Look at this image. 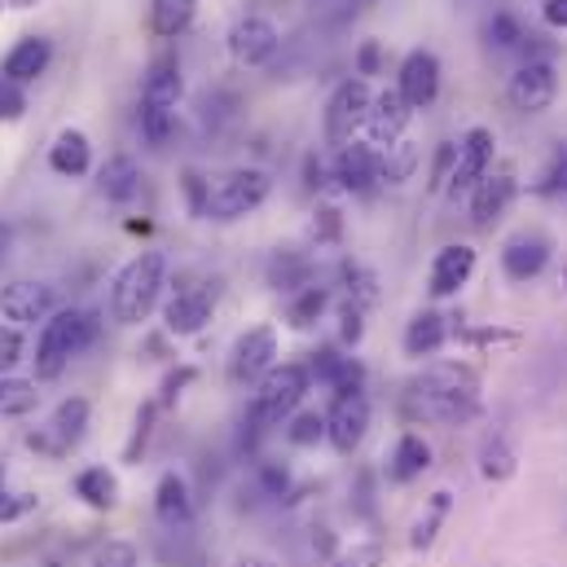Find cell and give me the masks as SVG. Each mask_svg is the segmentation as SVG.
<instances>
[{"mask_svg":"<svg viewBox=\"0 0 567 567\" xmlns=\"http://www.w3.org/2000/svg\"><path fill=\"white\" fill-rule=\"evenodd\" d=\"M93 567H142V555H137L133 542H106V546L97 550Z\"/></svg>","mask_w":567,"mask_h":567,"instance_id":"cell-41","label":"cell"},{"mask_svg":"<svg viewBox=\"0 0 567 567\" xmlns=\"http://www.w3.org/2000/svg\"><path fill=\"white\" fill-rule=\"evenodd\" d=\"M453 163H457V145H440L435 150V163H431V194L449 189V176H453Z\"/></svg>","mask_w":567,"mask_h":567,"instance_id":"cell-46","label":"cell"},{"mask_svg":"<svg viewBox=\"0 0 567 567\" xmlns=\"http://www.w3.org/2000/svg\"><path fill=\"white\" fill-rule=\"evenodd\" d=\"M370 106H374V93L365 80H343L330 102H326V142L334 150H343L348 142H357V133L365 128L370 120Z\"/></svg>","mask_w":567,"mask_h":567,"instance_id":"cell-6","label":"cell"},{"mask_svg":"<svg viewBox=\"0 0 567 567\" xmlns=\"http://www.w3.org/2000/svg\"><path fill=\"white\" fill-rule=\"evenodd\" d=\"M542 18H546L550 27L567 31V0H546V4H542Z\"/></svg>","mask_w":567,"mask_h":567,"instance_id":"cell-55","label":"cell"},{"mask_svg":"<svg viewBox=\"0 0 567 567\" xmlns=\"http://www.w3.org/2000/svg\"><path fill=\"white\" fill-rule=\"evenodd\" d=\"M97 339V312H84V308H58L44 326H40V339H35V379L40 383H53L66 374V365Z\"/></svg>","mask_w":567,"mask_h":567,"instance_id":"cell-2","label":"cell"},{"mask_svg":"<svg viewBox=\"0 0 567 567\" xmlns=\"http://www.w3.org/2000/svg\"><path fill=\"white\" fill-rule=\"evenodd\" d=\"M370 431V401L365 392H352V396H334L330 414H326V440L334 444V453H357L361 440Z\"/></svg>","mask_w":567,"mask_h":567,"instance_id":"cell-13","label":"cell"},{"mask_svg":"<svg viewBox=\"0 0 567 567\" xmlns=\"http://www.w3.org/2000/svg\"><path fill=\"white\" fill-rule=\"evenodd\" d=\"M269 286L282 295H299L303 286H312V260L299 251H278L269 260Z\"/></svg>","mask_w":567,"mask_h":567,"instance_id":"cell-31","label":"cell"},{"mask_svg":"<svg viewBox=\"0 0 567 567\" xmlns=\"http://www.w3.org/2000/svg\"><path fill=\"white\" fill-rule=\"evenodd\" d=\"M181 185H185V198H189V212H194V216H203V207H207V176L189 167Z\"/></svg>","mask_w":567,"mask_h":567,"instance_id":"cell-51","label":"cell"},{"mask_svg":"<svg viewBox=\"0 0 567 567\" xmlns=\"http://www.w3.org/2000/svg\"><path fill=\"white\" fill-rule=\"evenodd\" d=\"M27 357V343H22V330L18 326H0V374H9L18 361Z\"/></svg>","mask_w":567,"mask_h":567,"instance_id":"cell-43","label":"cell"},{"mask_svg":"<svg viewBox=\"0 0 567 567\" xmlns=\"http://www.w3.org/2000/svg\"><path fill=\"white\" fill-rule=\"evenodd\" d=\"M326 303H330L326 286H303L299 295H290V303H286V321H290L295 330H312V326L321 321Z\"/></svg>","mask_w":567,"mask_h":567,"instance_id":"cell-35","label":"cell"},{"mask_svg":"<svg viewBox=\"0 0 567 567\" xmlns=\"http://www.w3.org/2000/svg\"><path fill=\"white\" fill-rule=\"evenodd\" d=\"M497 158V137L488 128H471L462 142H457V163H453V176H449V194H471L475 181H484V172L493 167Z\"/></svg>","mask_w":567,"mask_h":567,"instance_id":"cell-14","label":"cell"},{"mask_svg":"<svg viewBox=\"0 0 567 567\" xmlns=\"http://www.w3.org/2000/svg\"><path fill=\"white\" fill-rule=\"evenodd\" d=\"M533 194H542V198H567V142L555 145V154H550V163L542 167Z\"/></svg>","mask_w":567,"mask_h":567,"instance_id":"cell-37","label":"cell"},{"mask_svg":"<svg viewBox=\"0 0 567 567\" xmlns=\"http://www.w3.org/2000/svg\"><path fill=\"white\" fill-rule=\"evenodd\" d=\"M515 194H519L515 163L488 167V172H484V181H475V189H471V220H475V229H493V225L511 212Z\"/></svg>","mask_w":567,"mask_h":567,"instance_id":"cell-10","label":"cell"},{"mask_svg":"<svg viewBox=\"0 0 567 567\" xmlns=\"http://www.w3.org/2000/svg\"><path fill=\"white\" fill-rule=\"evenodd\" d=\"M392 480L396 484H414V480H423L426 471H431V444H426L419 431H405L401 440H396V449H392Z\"/></svg>","mask_w":567,"mask_h":567,"instance_id":"cell-26","label":"cell"},{"mask_svg":"<svg viewBox=\"0 0 567 567\" xmlns=\"http://www.w3.org/2000/svg\"><path fill=\"white\" fill-rule=\"evenodd\" d=\"M515 471H519V457H515L511 440L506 435H488L480 444V475L488 484H506V480H515Z\"/></svg>","mask_w":567,"mask_h":567,"instance_id":"cell-32","label":"cell"},{"mask_svg":"<svg viewBox=\"0 0 567 567\" xmlns=\"http://www.w3.org/2000/svg\"><path fill=\"white\" fill-rule=\"evenodd\" d=\"M361 334H365V308H357V303L348 299V303L339 308V339H343L348 348H357Z\"/></svg>","mask_w":567,"mask_h":567,"instance_id":"cell-42","label":"cell"},{"mask_svg":"<svg viewBox=\"0 0 567 567\" xmlns=\"http://www.w3.org/2000/svg\"><path fill=\"white\" fill-rule=\"evenodd\" d=\"M410 401L423 419L466 423V419L480 414V379L466 365H431L423 379H414Z\"/></svg>","mask_w":567,"mask_h":567,"instance_id":"cell-1","label":"cell"},{"mask_svg":"<svg viewBox=\"0 0 567 567\" xmlns=\"http://www.w3.org/2000/svg\"><path fill=\"white\" fill-rule=\"evenodd\" d=\"M97 189L111 203H133L142 194V167H137V158H128V154L106 158V167L97 172Z\"/></svg>","mask_w":567,"mask_h":567,"instance_id":"cell-25","label":"cell"},{"mask_svg":"<svg viewBox=\"0 0 567 567\" xmlns=\"http://www.w3.org/2000/svg\"><path fill=\"white\" fill-rule=\"evenodd\" d=\"M484 40L497 49V53H515V49H524V40H528V27L511 13V9H497L488 22H484Z\"/></svg>","mask_w":567,"mask_h":567,"instance_id":"cell-34","label":"cell"},{"mask_svg":"<svg viewBox=\"0 0 567 567\" xmlns=\"http://www.w3.org/2000/svg\"><path fill=\"white\" fill-rule=\"evenodd\" d=\"M35 511V493H4L0 488V524H18Z\"/></svg>","mask_w":567,"mask_h":567,"instance_id":"cell-44","label":"cell"},{"mask_svg":"<svg viewBox=\"0 0 567 567\" xmlns=\"http://www.w3.org/2000/svg\"><path fill=\"white\" fill-rule=\"evenodd\" d=\"M334 181L348 194H370L379 185V150L361 142H348L343 150H334Z\"/></svg>","mask_w":567,"mask_h":567,"instance_id":"cell-21","label":"cell"},{"mask_svg":"<svg viewBox=\"0 0 567 567\" xmlns=\"http://www.w3.org/2000/svg\"><path fill=\"white\" fill-rule=\"evenodd\" d=\"M444 339H449V321L440 312H431V308L405 326V352L410 357H435L444 348Z\"/></svg>","mask_w":567,"mask_h":567,"instance_id":"cell-29","label":"cell"},{"mask_svg":"<svg viewBox=\"0 0 567 567\" xmlns=\"http://www.w3.org/2000/svg\"><path fill=\"white\" fill-rule=\"evenodd\" d=\"M9 251H13V229H9L4 220H0V265L9 260Z\"/></svg>","mask_w":567,"mask_h":567,"instance_id":"cell-56","label":"cell"},{"mask_svg":"<svg viewBox=\"0 0 567 567\" xmlns=\"http://www.w3.org/2000/svg\"><path fill=\"white\" fill-rule=\"evenodd\" d=\"M269 194H274L269 172H260V167H234V172L207 181L203 220H243V216L260 212L269 203Z\"/></svg>","mask_w":567,"mask_h":567,"instance_id":"cell-4","label":"cell"},{"mask_svg":"<svg viewBox=\"0 0 567 567\" xmlns=\"http://www.w3.org/2000/svg\"><path fill=\"white\" fill-rule=\"evenodd\" d=\"M229 58L238 62V66H265L274 53H278V44H282V31L265 18V13H247V18H238L234 27H229Z\"/></svg>","mask_w":567,"mask_h":567,"instance_id":"cell-12","label":"cell"},{"mask_svg":"<svg viewBox=\"0 0 567 567\" xmlns=\"http://www.w3.org/2000/svg\"><path fill=\"white\" fill-rule=\"evenodd\" d=\"M75 497L93 511H115L120 506V480L106 466H84L75 475Z\"/></svg>","mask_w":567,"mask_h":567,"instance_id":"cell-27","label":"cell"},{"mask_svg":"<svg viewBox=\"0 0 567 567\" xmlns=\"http://www.w3.org/2000/svg\"><path fill=\"white\" fill-rule=\"evenodd\" d=\"M339 365H343V357H339L334 348H317V352H312V361H308V374H312L317 383H326V388H330V383H334V374H339Z\"/></svg>","mask_w":567,"mask_h":567,"instance_id":"cell-45","label":"cell"},{"mask_svg":"<svg viewBox=\"0 0 567 567\" xmlns=\"http://www.w3.org/2000/svg\"><path fill=\"white\" fill-rule=\"evenodd\" d=\"M234 567H278L274 559H260V555H247V559H238Z\"/></svg>","mask_w":567,"mask_h":567,"instance_id":"cell-57","label":"cell"},{"mask_svg":"<svg viewBox=\"0 0 567 567\" xmlns=\"http://www.w3.org/2000/svg\"><path fill=\"white\" fill-rule=\"evenodd\" d=\"M449 506H453V497H449V493H435V497H431L426 519H419V528H414V537H410V546H414V550H426V546L435 542V533H440V524H444Z\"/></svg>","mask_w":567,"mask_h":567,"instance_id":"cell-39","label":"cell"},{"mask_svg":"<svg viewBox=\"0 0 567 567\" xmlns=\"http://www.w3.org/2000/svg\"><path fill=\"white\" fill-rule=\"evenodd\" d=\"M49 167L58 176H89V167H93V145H89V137L80 128H62L58 142L49 145Z\"/></svg>","mask_w":567,"mask_h":567,"instance_id":"cell-24","label":"cell"},{"mask_svg":"<svg viewBox=\"0 0 567 567\" xmlns=\"http://www.w3.org/2000/svg\"><path fill=\"white\" fill-rule=\"evenodd\" d=\"M555 286L567 295V251H564V260H559V274H555Z\"/></svg>","mask_w":567,"mask_h":567,"instance_id":"cell-58","label":"cell"},{"mask_svg":"<svg viewBox=\"0 0 567 567\" xmlns=\"http://www.w3.org/2000/svg\"><path fill=\"white\" fill-rule=\"evenodd\" d=\"M154 515L163 519V524H189L194 519V497H189V484H185V475H176V471H167L158 484H154Z\"/></svg>","mask_w":567,"mask_h":567,"instance_id":"cell-23","label":"cell"},{"mask_svg":"<svg viewBox=\"0 0 567 567\" xmlns=\"http://www.w3.org/2000/svg\"><path fill=\"white\" fill-rule=\"evenodd\" d=\"M216 299H220V282H216V278L176 286L172 299H167V308H163V326H167V334H198V330L212 321Z\"/></svg>","mask_w":567,"mask_h":567,"instance_id":"cell-7","label":"cell"},{"mask_svg":"<svg viewBox=\"0 0 567 567\" xmlns=\"http://www.w3.org/2000/svg\"><path fill=\"white\" fill-rule=\"evenodd\" d=\"M471 274H475V247H466V243L440 247L435 260H431V295H435V299L457 295L462 286L471 282Z\"/></svg>","mask_w":567,"mask_h":567,"instance_id":"cell-22","label":"cell"},{"mask_svg":"<svg viewBox=\"0 0 567 567\" xmlns=\"http://www.w3.org/2000/svg\"><path fill=\"white\" fill-rule=\"evenodd\" d=\"M35 405H40V392L31 379L0 374V419H27Z\"/></svg>","mask_w":567,"mask_h":567,"instance_id":"cell-33","label":"cell"},{"mask_svg":"<svg viewBox=\"0 0 567 567\" xmlns=\"http://www.w3.org/2000/svg\"><path fill=\"white\" fill-rule=\"evenodd\" d=\"M396 93L410 102V111H426L440 97V58L431 49L405 53L401 75H396Z\"/></svg>","mask_w":567,"mask_h":567,"instance_id":"cell-17","label":"cell"},{"mask_svg":"<svg viewBox=\"0 0 567 567\" xmlns=\"http://www.w3.org/2000/svg\"><path fill=\"white\" fill-rule=\"evenodd\" d=\"M49 62H53V44H49V35H22L9 53H4V62H0V75L9 80V84H35L44 71H49Z\"/></svg>","mask_w":567,"mask_h":567,"instance_id":"cell-20","label":"cell"},{"mask_svg":"<svg viewBox=\"0 0 567 567\" xmlns=\"http://www.w3.org/2000/svg\"><path fill=\"white\" fill-rule=\"evenodd\" d=\"M163 286H167V260H163V251H142V256H133V260L120 269L115 286H111V317H115L120 326H142L145 317L158 308Z\"/></svg>","mask_w":567,"mask_h":567,"instance_id":"cell-3","label":"cell"},{"mask_svg":"<svg viewBox=\"0 0 567 567\" xmlns=\"http://www.w3.org/2000/svg\"><path fill=\"white\" fill-rule=\"evenodd\" d=\"M22 111H27V97H22V89H18V84H9V80L0 75V124H13V120H22Z\"/></svg>","mask_w":567,"mask_h":567,"instance_id":"cell-47","label":"cell"},{"mask_svg":"<svg viewBox=\"0 0 567 567\" xmlns=\"http://www.w3.org/2000/svg\"><path fill=\"white\" fill-rule=\"evenodd\" d=\"M53 312H58V290L49 282L22 278V282L0 286V317L9 326H35V321L44 326Z\"/></svg>","mask_w":567,"mask_h":567,"instance_id":"cell-11","label":"cell"},{"mask_svg":"<svg viewBox=\"0 0 567 567\" xmlns=\"http://www.w3.org/2000/svg\"><path fill=\"white\" fill-rule=\"evenodd\" d=\"M343 282H348V299L357 303V308H370V303H379V282H374V274L370 269H361V265H343Z\"/></svg>","mask_w":567,"mask_h":567,"instance_id":"cell-38","label":"cell"},{"mask_svg":"<svg viewBox=\"0 0 567 567\" xmlns=\"http://www.w3.org/2000/svg\"><path fill=\"white\" fill-rule=\"evenodd\" d=\"M194 13H198V0H154L150 4V31L158 40H176L181 31H189Z\"/></svg>","mask_w":567,"mask_h":567,"instance_id":"cell-30","label":"cell"},{"mask_svg":"<svg viewBox=\"0 0 567 567\" xmlns=\"http://www.w3.org/2000/svg\"><path fill=\"white\" fill-rule=\"evenodd\" d=\"M260 484H265L269 497H286V493H290V471L278 466V462H265V466H260Z\"/></svg>","mask_w":567,"mask_h":567,"instance_id":"cell-50","label":"cell"},{"mask_svg":"<svg viewBox=\"0 0 567 567\" xmlns=\"http://www.w3.org/2000/svg\"><path fill=\"white\" fill-rule=\"evenodd\" d=\"M303 176H308V189H326L330 181H326V163L317 158V154H308V163H303Z\"/></svg>","mask_w":567,"mask_h":567,"instance_id":"cell-54","label":"cell"},{"mask_svg":"<svg viewBox=\"0 0 567 567\" xmlns=\"http://www.w3.org/2000/svg\"><path fill=\"white\" fill-rule=\"evenodd\" d=\"M194 379H198V374H194L189 365H181L176 374H167V383H163V396H158V410H163V405H176V401H181V392H185Z\"/></svg>","mask_w":567,"mask_h":567,"instance_id":"cell-52","label":"cell"},{"mask_svg":"<svg viewBox=\"0 0 567 567\" xmlns=\"http://www.w3.org/2000/svg\"><path fill=\"white\" fill-rule=\"evenodd\" d=\"M339 567H383V546H352V555H343Z\"/></svg>","mask_w":567,"mask_h":567,"instance_id":"cell-53","label":"cell"},{"mask_svg":"<svg viewBox=\"0 0 567 567\" xmlns=\"http://www.w3.org/2000/svg\"><path fill=\"white\" fill-rule=\"evenodd\" d=\"M312 392V374H308V365H299V361H282V365H274L265 379H260V388H256V401H251V419L265 426H282L299 405H303V396Z\"/></svg>","mask_w":567,"mask_h":567,"instance_id":"cell-5","label":"cell"},{"mask_svg":"<svg viewBox=\"0 0 567 567\" xmlns=\"http://www.w3.org/2000/svg\"><path fill=\"white\" fill-rule=\"evenodd\" d=\"M181 93H185V80H181V62H176V53H158L142 80V111L176 115Z\"/></svg>","mask_w":567,"mask_h":567,"instance_id":"cell-18","label":"cell"},{"mask_svg":"<svg viewBox=\"0 0 567 567\" xmlns=\"http://www.w3.org/2000/svg\"><path fill=\"white\" fill-rule=\"evenodd\" d=\"M274 365H278V330H274V326H256V330H247V334L234 343L225 374H229L234 388H251V383H260Z\"/></svg>","mask_w":567,"mask_h":567,"instance_id":"cell-9","label":"cell"},{"mask_svg":"<svg viewBox=\"0 0 567 567\" xmlns=\"http://www.w3.org/2000/svg\"><path fill=\"white\" fill-rule=\"evenodd\" d=\"M0 9H4V0H0Z\"/></svg>","mask_w":567,"mask_h":567,"instance_id":"cell-60","label":"cell"},{"mask_svg":"<svg viewBox=\"0 0 567 567\" xmlns=\"http://www.w3.org/2000/svg\"><path fill=\"white\" fill-rule=\"evenodd\" d=\"M410 120H414L410 102H405L396 89H383V93L374 97V106H370V120H365V128H370V145H374V150L396 145L405 133H410Z\"/></svg>","mask_w":567,"mask_h":567,"instance_id":"cell-19","label":"cell"},{"mask_svg":"<svg viewBox=\"0 0 567 567\" xmlns=\"http://www.w3.org/2000/svg\"><path fill=\"white\" fill-rule=\"evenodd\" d=\"M154 419H158V401H145L142 410H137V423H133V440H128V449H124L128 462L142 457V449L150 444V431H154Z\"/></svg>","mask_w":567,"mask_h":567,"instance_id":"cell-40","label":"cell"},{"mask_svg":"<svg viewBox=\"0 0 567 567\" xmlns=\"http://www.w3.org/2000/svg\"><path fill=\"white\" fill-rule=\"evenodd\" d=\"M0 488H4V466H0Z\"/></svg>","mask_w":567,"mask_h":567,"instance_id":"cell-59","label":"cell"},{"mask_svg":"<svg viewBox=\"0 0 567 567\" xmlns=\"http://www.w3.org/2000/svg\"><path fill=\"white\" fill-rule=\"evenodd\" d=\"M379 71H383V44H379V40H365V44L357 49V80L379 75Z\"/></svg>","mask_w":567,"mask_h":567,"instance_id":"cell-49","label":"cell"},{"mask_svg":"<svg viewBox=\"0 0 567 567\" xmlns=\"http://www.w3.org/2000/svg\"><path fill=\"white\" fill-rule=\"evenodd\" d=\"M84 431H89V401L84 396H66L58 410H53V419L44 431H31V449H44V453H66V449H75L80 440H84Z\"/></svg>","mask_w":567,"mask_h":567,"instance_id":"cell-15","label":"cell"},{"mask_svg":"<svg viewBox=\"0 0 567 567\" xmlns=\"http://www.w3.org/2000/svg\"><path fill=\"white\" fill-rule=\"evenodd\" d=\"M550 256H555V243L546 234H537V229H524V234L506 238V247H502V274L511 282H533L550 265Z\"/></svg>","mask_w":567,"mask_h":567,"instance_id":"cell-16","label":"cell"},{"mask_svg":"<svg viewBox=\"0 0 567 567\" xmlns=\"http://www.w3.org/2000/svg\"><path fill=\"white\" fill-rule=\"evenodd\" d=\"M339 234H343V216L334 207H321L317 220H312V238L317 243H339Z\"/></svg>","mask_w":567,"mask_h":567,"instance_id":"cell-48","label":"cell"},{"mask_svg":"<svg viewBox=\"0 0 567 567\" xmlns=\"http://www.w3.org/2000/svg\"><path fill=\"white\" fill-rule=\"evenodd\" d=\"M419 163H423V150L410 142V137H401L396 145L379 150V185H405V181H414Z\"/></svg>","mask_w":567,"mask_h":567,"instance_id":"cell-28","label":"cell"},{"mask_svg":"<svg viewBox=\"0 0 567 567\" xmlns=\"http://www.w3.org/2000/svg\"><path fill=\"white\" fill-rule=\"evenodd\" d=\"M286 423H290L286 426V440L295 449H312V444L326 440V414H317V410H295Z\"/></svg>","mask_w":567,"mask_h":567,"instance_id":"cell-36","label":"cell"},{"mask_svg":"<svg viewBox=\"0 0 567 567\" xmlns=\"http://www.w3.org/2000/svg\"><path fill=\"white\" fill-rule=\"evenodd\" d=\"M506 97H511V106H515L519 115H542V111H550L555 97H559V71H555V62H550V58H528V62L511 75Z\"/></svg>","mask_w":567,"mask_h":567,"instance_id":"cell-8","label":"cell"}]
</instances>
